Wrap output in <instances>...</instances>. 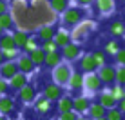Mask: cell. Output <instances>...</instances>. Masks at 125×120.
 <instances>
[{
	"instance_id": "obj_30",
	"label": "cell",
	"mask_w": 125,
	"mask_h": 120,
	"mask_svg": "<svg viewBox=\"0 0 125 120\" xmlns=\"http://www.w3.org/2000/svg\"><path fill=\"white\" fill-rule=\"evenodd\" d=\"M36 48H40V40H38V36L36 35H31L27 38V42H25V46L22 48V53H31V51H34Z\"/></svg>"
},
{
	"instance_id": "obj_23",
	"label": "cell",
	"mask_w": 125,
	"mask_h": 120,
	"mask_svg": "<svg viewBox=\"0 0 125 120\" xmlns=\"http://www.w3.org/2000/svg\"><path fill=\"white\" fill-rule=\"evenodd\" d=\"M105 113H107V108H103V106L100 104V102H91V106H89V109H87V117L94 120V118H100V117H105Z\"/></svg>"
},
{
	"instance_id": "obj_3",
	"label": "cell",
	"mask_w": 125,
	"mask_h": 120,
	"mask_svg": "<svg viewBox=\"0 0 125 120\" xmlns=\"http://www.w3.org/2000/svg\"><path fill=\"white\" fill-rule=\"evenodd\" d=\"M93 29H94V22L83 18L80 24H76L74 27H73V31H71V40L76 42V44H80V42H85V38L91 35Z\"/></svg>"
},
{
	"instance_id": "obj_48",
	"label": "cell",
	"mask_w": 125,
	"mask_h": 120,
	"mask_svg": "<svg viewBox=\"0 0 125 120\" xmlns=\"http://www.w3.org/2000/svg\"><path fill=\"white\" fill-rule=\"evenodd\" d=\"M94 120H107V117H100V118H94Z\"/></svg>"
},
{
	"instance_id": "obj_2",
	"label": "cell",
	"mask_w": 125,
	"mask_h": 120,
	"mask_svg": "<svg viewBox=\"0 0 125 120\" xmlns=\"http://www.w3.org/2000/svg\"><path fill=\"white\" fill-rule=\"evenodd\" d=\"M85 18V11L80 6H69L65 11L62 13V25L63 27H74L76 24H80Z\"/></svg>"
},
{
	"instance_id": "obj_51",
	"label": "cell",
	"mask_w": 125,
	"mask_h": 120,
	"mask_svg": "<svg viewBox=\"0 0 125 120\" xmlns=\"http://www.w3.org/2000/svg\"><path fill=\"white\" fill-rule=\"evenodd\" d=\"M123 98H125V87H123Z\"/></svg>"
},
{
	"instance_id": "obj_19",
	"label": "cell",
	"mask_w": 125,
	"mask_h": 120,
	"mask_svg": "<svg viewBox=\"0 0 125 120\" xmlns=\"http://www.w3.org/2000/svg\"><path fill=\"white\" fill-rule=\"evenodd\" d=\"M54 33H56V27H54V25L44 24V25H38V29H36L34 35L38 36V40H40V42H44V40H51V38L54 36Z\"/></svg>"
},
{
	"instance_id": "obj_15",
	"label": "cell",
	"mask_w": 125,
	"mask_h": 120,
	"mask_svg": "<svg viewBox=\"0 0 125 120\" xmlns=\"http://www.w3.org/2000/svg\"><path fill=\"white\" fill-rule=\"evenodd\" d=\"M7 82H9V91H15V93H16L18 89H22L24 85L29 82V75H25V73L18 71L16 75H13Z\"/></svg>"
},
{
	"instance_id": "obj_11",
	"label": "cell",
	"mask_w": 125,
	"mask_h": 120,
	"mask_svg": "<svg viewBox=\"0 0 125 120\" xmlns=\"http://www.w3.org/2000/svg\"><path fill=\"white\" fill-rule=\"evenodd\" d=\"M91 98H89L87 95H82V93H78V95L73 96V109L76 111L78 115H85L89 109V106H91Z\"/></svg>"
},
{
	"instance_id": "obj_14",
	"label": "cell",
	"mask_w": 125,
	"mask_h": 120,
	"mask_svg": "<svg viewBox=\"0 0 125 120\" xmlns=\"http://www.w3.org/2000/svg\"><path fill=\"white\" fill-rule=\"evenodd\" d=\"M116 0H94V6H96L98 13L102 16H109L116 11Z\"/></svg>"
},
{
	"instance_id": "obj_8",
	"label": "cell",
	"mask_w": 125,
	"mask_h": 120,
	"mask_svg": "<svg viewBox=\"0 0 125 120\" xmlns=\"http://www.w3.org/2000/svg\"><path fill=\"white\" fill-rule=\"evenodd\" d=\"M65 87H67L69 93H74V95L82 93V91H83V73H82L80 69H74Z\"/></svg>"
},
{
	"instance_id": "obj_5",
	"label": "cell",
	"mask_w": 125,
	"mask_h": 120,
	"mask_svg": "<svg viewBox=\"0 0 125 120\" xmlns=\"http://www.w3.org/2000/svg\"><path fill=\"white\" fill-rule=\"evenodd\" d=\"M36 96H38L36 85L31 84V82H27L22 89H18V91H16V98H18V102H22L24 106H31Z\"/></svg>"
},
{
	"instance_id": "obj_29",
	"label": "cell",
	"mask_w": 125,
	"mask_h": 120,
	"mask_svg": "<svg viewBox=\"0 0 125 120\" xmlns=\"http://www.w3.org/2000/svg\"><path fill=\"white\" fill-rule=\"evenodd\" d=\"M29 57H31V60L34 62V66H36V69H38V67H42V66H44V60H45V51L42 49V48H36L34 51H31V53H29Z\"/></svg>"
},
{
	"instance_id": "obj_41",
	"label": "cell",
	"mask_w": 125,
	"mask_h": 120,
	"mask_svg": "<svg viewBox=\"0 0 125 120\" xmlns=\"http://www.w3.org/2000/svg\"><path fill=\"white\" fill-rule=\"evenodd\" d=\"M74 2H76V6H80V7H89V6L94 4V0H74Z\"/></svg>"
},
{
	"instance_id": "obj_12",
	"label": "cell",
	"mask_w": 125,
	"mask_h": 120,
	"mask_svg": "<svg viewBox=\"0 0 125 120\" xmlns=\"http://www.w3.org/2000/svg\"><path fill=\"white\" fill-rule=\"evenodd\" d=\"M16 66H18V71L25 73V75H31V73L36 71V66H34V62L31 60V57H29L27 53H20V57L15 60Z\"/></svg>"
},
{
	"instance_id": "obj_49",
	"label": "cell",
	"mask_w": 125,
	"mask_h": 120,
	"mask_svg": "<svg viewBox=\"0 0 125 120\" xmlns=\"http://www.w3.org/2000/svg\"><path fill=\"white\" fill-rule=\"evenodd\" d=\"M116 2H118V4H125V0H116Z\"/></svg>"
},
{
	"instance_id": "obj_20",
	"label": "cell",
	"mask_w": 125,
	"mask_h": 120,
	"mask_svg": "<svg viewBox=\"0 0 125 120\" xmlns=\"http://www.w3.org/2000/svg\"><path fill=\"white\" fill-rule=\"evenodd\" d=\"M123 48V46H122V42H120V38H113V36H111L109 38V40H105V44H103V51H105V53H107V57H114V55L116 53H118V51L120 49H122Z\"/></svg>"
},
{
	"instance_id": "obj_31",
	"label": "cell",
	"mask_w": 125,
	"mask_h": 120,
	"mask_svg": "<svg viewBox=\"0 0 125 120\" xmlns=\"http://www.w3.org/2000/svg\"><path fill=\"white\" fill-rule=\"evenodd\" d=\"M9 48H16V46H15L11 31H6L4 35H0V49H9Z\"/></svg>"
},
{
	"instance_id": "obj_10",
	"label": "cell",
	"mask_w": 125,
	"mask_h": 120,
	"mask_svg": "<svg viewBox=\"0 0 125 120\" xmlns=\"http://www.w3.org/2000/svg\"><path fill=\"white\" fill-rule=\"evenodd\" d=\"M78 62V69L82 73H91V71H96L98 69V64L94 60L93 53H82V57L76 60Z\"/></svg>"
},
{
	"instance_id": "obj_46",
	"label": "cell",
	"mask_w": 125,
	"mask_h": 120,
	"mask_svg": "<svg viewBox=\"0 0 125 120\" xmlns=\"http://www.w3.org/2000/svg\"><path fill=\"white\" fill-rule=\"evenodd\" d=\"M0 120H9V118H7V115H2V113H0Z\"/></svg>"
},
{
	"instance_id": "obj_26",
	"label": "cell",
	"mask_w": 125,
	"mask_h": 120,
	"mask_svg": "<svg viewBox=\"0 0 125 120\" xmlns=\"http://www.w3.org/2000/svg\"><path fill=\"white\" fill-rule=\"evenodd\" d=\"M98 102H100L103 108H107V109H109V108H114V106L118 104V102H116V98L109 93V89H102V91L98 93Z\"/></svg>"
},
{
	"instance_id": "obj_4",
	"label": "cell",
	"mask_w": 125,
	"mask_h": 120,
	"mask_svg": "<svg viewBox=\"0 0 125 120\" xmlns=\"http://www.w3.org/2000/svg\"><path fill=\"white\" fill-rule=\"evenodd\" d=\"M103 89V82L100 80L96 71L83 73V91H87L89 95H98Z\"/></svg>"
},
{
	"instance_id": "obj_52",
	"label": "cell",
	"mask_w": 125,
	"mask_h": 120,
	"mask_svg": "<svg viewBox=\"0 0 125 120\" xmlns=\"http://www.w3.org/2000/svg\"><path fill=\"white\" fill-rule=\"evenodd\" d=\"M25 2H31V0H25Z\"/></svg>"
},
{
	"instance_id": "obj_16",
	"label": "cell",
	"mask_w": 125,
	"mask_h": 120,
	"mask_svg": "<svg viewBox=\"0 0 125 120\" xmlns=\"http://www.w3.org/2000/svg\"><path fill=\"white\" fill-rule=\"evenodd\" d=\"M15 109H16L15 96H11L9 93L0 96V113L2 115H7V117H9L11 113H15Z\"/></svg>"
},
{
	"instance_id": "obj_9",
	"label": "cell",
	"mask_w": 125,
	"mask_h": 120,
	"mask_svg": "<svg viewBox=\"0 0 125 120\" xmlns=\"http://www.w3.org/2000/svg\"><path fill=\"white\" fill-rule=\"evenodd\" d=\"M33 109H34V113L36 115H40V117H47V115L51 113V109H53V102L49 100V98H45L44 95H38L36 98H34V102H33Z\"/></svg>"
},
{
	"instance_id": "obj_34",
	"label": "cell",
	"mask_w": 125,
	"mask_h": 120,
	"mask_svg": "<svg viewBox=\"0 0 125 120\" xmlns=\"http://www.w3.org/2000/svg\"><path fill=\"white\" fill-rule=\"evenodd\" d=\"M109 93L116 98V102H120L123 98V85H120V84H116V82L111 84L109 85Z\"/></svg>"
},
{
	"instance_id": "obj_18",
	"label": "cell",
	"mask_w": 125,
	"mask_h": 120,
	"mask_svg": "<svg viewBox=\"0 0 125 120\" xmlns=\"http://www.w3.org/2000/svg\"><path fill=\"white\" fill-rule=\"evenodd\" d=\"M107 31L113 38H122L125 36V20H113L109 25H107Z\"/></svg>"
},
{
	"instance_id": "obj_53",
	"label": "cell",
	"mask_w": 125,
	"mask_h": 120,
	"mask_svg": "<svg viewBox=\"0 0 125 120\" xmlns=\"http://www.w3.org/2000/svg\"><path fill=\"white\" fill-rule=\"evenodd\" d=\"M123 48H125V44H123Z\"/></svg>"
},
{
	"instance_id": "obj_38",
	"label": "cell",
	"mask_w": 125,
	"mask_h": 120,
	"mask_svg": "<svg viewBox=\"0 0 125 120\" xmlns=\"http://www.w3.org/2000/svg\"><path fill=\"white\" fill-rule=\"evenodd\" d=\"M76 117H78V113H76L74 109H71V111L58 113V118H56V120H76Z\"/></svg>"
},
{
	"instance_id": "obj_32",
	"label": "cell",
	"mask_w": 125,
	"mask_h": 120,
	"mask_svg": "<svg viewBox=\"0 0 125 120\" xmlns=\"http://www.w3.org/2000/svg\"><path fill=\"white\" fill-rule=\"evenodd\" d=\"M105 117H107V120H125V113H122V109L118 106H114V108L107 109Z\"/></svg>"
},
{
	"instance_id": "obj_28",
	"label": "cell",
	"mask_w": 125,
	"mask_h": 120,
	"mask_svg": "<svg viewBox=\"0 0 125 120\" xmlns=\"http://www.w3.org/2000/svg\"><path fill=\"white\" fill-rule=\"evenodd\" d=\"M69 6H71V0H49L51 11H53V13H58V15H62V13L65 11Z\"/></svg>"
},
{
	"instance_id": "obj_50",
	"label": "cell",
	"mask_w": 125,
	"mask_h": 120,
	"mask_svg": "<svg viewBox=\"0 0 125 120\" xmlns=\"http://www.w3.org/2000/svg\"><path fill=\"white\" fill-rule=\"evenodd\" d=\"M122 16H123V20H125V9H123V13H122Z\"/></svg>"
},
{
	"instance_id": "obj_35",
	"label": "cell",
	"mask_w": 125,
	"mask_h": 120,
	"mask_svg": "<svg viewBox=\"0 0 125 120\" xmlns=\"http://www.w3.org/2000/svg\"><path fill=\"white\" fill-rule=\"evenodd\" d=\"M2 53H4V58H6V60H16L20 57V53H22V49L9 48V49H2Z\"/></svg>"
},
{
	"instance_id": "obj_39",
	"label": "cell",
	"mask_w": 125,
	"mask_h": 120,
	"mask_svg": "<svg viewBox=\"0 0 125 120\" xmlns=\"http://www.w3.org/2000/svg\"><path fill=\"white\" fill-rule=\"evenodd\" d=\"M113 58H114V64H116V66H125V48H122Z\"/></svg>"
},
{
	"instance_id": "obj_13",
	"label": "cell",
	"mask_w": 125,
	"mask_h": 120,
	"mask_svg": "<svg viewBox=\"0 0 125 120\" xmlns=\"http://www.w3.org/2000/svg\"><path fill=\"white\" fill-rule=\"evenodd\" d=\"M65 93V89L62 87V85H58V84H54V82H49V84H45L44 85V96L45 98H49L51 102H56L60 96Z\"/></svg>"
},
{
	"instance_id": "obj_27",
	"label": "cell",
	"mask_w": 125,
	"mask_h": 120,
	"mask_svg": "<svg viewBox=\"0 0 125 120\" xmlns=\"http://www.w3.org/2000/svg\"><path fill=\"white\" fill-rule=\"evenodd\" d=\"M0 25L4 27V31H13L15 29V16L11 11H6L0 15Z\"/></svg>"
},
{
	"instance_id": "obj_7",
	"label": "cell",
	"mask_w": 125,
	"mask_h": 120,
	"mask_svg": "<svg viewBox=\"0 0 125 120\" xmlns=\"http://www.w3.org/2000/svg\"><path fill=\"white\" fill-rule=\"evenodd\" d=\"M60 53H62L63 60H67V62H76V60L82 57V48H80V44H76V42L71 40L69 44L60 48Z\"/></svg>"
},
{
	"instance_id": "obj_43",
	"label": "cell",
	"mask_w": 125,
	"mask_h": 120,
	"mask_svg": "<svg viewBox=\"0 0 125 120\" xmlns=\"http://www.w3.org/2000/svg\"><path fill=\"white\" fill-rule=\"evenodd\" d=\"M116 106H118V108L122 109V113H125V98H122V100H120V102H118Z\"/></svg>"
},
{
	"instance_id": "obj_1",
	"label": "cell",
	"mask_w": 125,
	"mask_h": 120,
	"mask_svg": "<svg viewBox=\"0 0 125 120\" xmlns=\"http://www.w3.org/2000/svg\"><path fill=\"white\" fill-rule=\"evenodd\" d=\"M73 71H74V69H73L71 62L62 60L56 67H53V69H51V80H53L54 84L65 87L67 82H69V78H71V75H73Z\"/></svg>"
},
{
	"instance_id": "obj_17",
	"label": "cell",
	"mask_w": 125,
	"mask_h": 120,
	"mask_svg": "<svg viewBox=\"0 0 125 120\" xmlns=\"http://www.w3.org/2000/svg\"><path fill=\"white\" fill-rule=\"evenodd\" d=\"M16 73H18V66H16L15 60H4V62L0 64V76H2V78L9 80Z\"/></svg>"
},
{
	"instance_id": "obj_44",
	"label": "cell",
	"mask_w": 125,
	"mask_h": 120,
	"mask_svg": "<svg viewBox=\"0 0 125 120\" xmlns=\"http://www.w3.org/2000/svg\"><path fill=\"white\" fill-rule=\"evenodd\" d=\"M76 120H91L87 117V115H78V117H76Z\"/></svg>"
},
{
	"instance_id": "obj_45",
	"label": "cell",
	"mask_w": 125,
	"mask_h": 120,
	"mask_svg": "<svg viewBox=\"0 0 125 120\" xmlns=\"http://www.w3.org/2000/svg\"><path fill=\"white\" fill-rule=\"evenodd\" d=\"M4 60H6V58H4V53H2V49H0V64H2Z\"/></svg>"
},
{
	"instance_id": "obj_21",
	"label": "cell",
	"mask_w": 125,
	"mask_h": 120,
	"mask_svg": "<svg viewBox=\"0 0 125 120\" xmlns=\"http://www.w3.org/2000/svg\"><path fill=\"white\" fill-rule=\"evenodd\" d=\"M63 60V57H62V53H60V49H56V51H51V53H45V60H44V66L47 67V69H53V67H56L60 62Z\"/></svg>"
},
{
	"instance_id": "obj_40",
	"label": "cell",
	"mask_w": 125,
	"mask_h": 120,
	"mask_svg": "<svg viewBox=\"0 0 125 120\" xmlns=\"http://www.w3.org/2000/svg\"><path fill=\"white\" fill-rule=\"evenodd\" d=\"M9 93V82H7L6 78H2L0 76V96L2 95H7Z\"/></svg>"
},
{
	"instance_id": "obj_36",
	"label": "cell",
	"mask_w": 125,
	"mask_h": 120,
	"mask_svg": "<svg viewBox=\"0 0 125 120\" xmlns=\"http://www.w3.org/2000/svg\"><path fill=\"white\" fill-rule=\"evenodd\" d=\"M40 48L45 51V53H51V51H56V49H60L58 46H56V42L51 38V40H44V42H40Z\"/></svg>"
},
{
	"instance_id": "obj_37",
	"label": "cell",
	"mask_w": 125,
	"mask_h": 120,
	"mask_svg": "<svg viewBox=\"0 0 125 120\" xmlns=\"http://www.w3.org/2000/svg\"><path fill=\"white\" fill-rule=\"evenodd\" d=\"M116 84L125 87V66H116Z\"/></svg>"
},
{
	"instance_id": "obj_24",
	"label": "cell",
	"mask_w": 125,
	"mask_h": 120,
	"mask_svg": "<svg viewBox=\"0 0 125 120\" xmlns=\"http://www.w3.org/2000/svg\"><path fill=\"white\" fill-rule=\"evenodd\" d=\"M54 108H56L58 113H63V111H71V109H73V96H71V95H67V93H63V95L60 96L56 102H54Z\"/></svg>"
},
{
	"instance_id": "obj_22",
	"label": "cell",
	"mask_w": 125,
	"mask_h": 120,
	"mask_svg": "<svg viewBox=\"0 0 125 120\" xmlns=\"http://www.w3.org/2000/svg\"><path fill=\"white\" fill-rule=\"evenodd\" d=\"M53 40L56 42V46L58 48H62V46H65L71 42V31H69L67 27H58L56 29V33H54V36H53Z\"/></svg>"
},
{
	"instance_id": "obj_25",
	"label": "cell",
	"mask_w": 125,
	"mask_h": 120,
	"mask_svg": "<svg viewBox=\"0 0 125 120\" xmlns=\"http://www.w3.org/2000/svg\"><path fill=\"white\" fill-rule=\"evenodd\" d=\"M11 35H13V40H15V46L18 49H22L25 46V42H27V38L31 36L29 31H25V29H16V27L11 31Z\"/></svg>"
},
{
	"instance_id": "obj_6",
	"label": "cell",
	"mask_w": 125,
	"mask_h": 120,
	"mask_svg": "<svg viewBox=\"0 0 125 120\" xmlns=\"http://www.w3.org/2000/svg\"><path fill=\"white\" fill-rule=\"evenodd\" d=\"M96 73L100 76V80L103 82V85H107V87L116 82V66L114 64H111V62L103 64V66H100L96 69Z\"/></svg>"
},
{
	"instance_id": "obj_42",
	"label": "cell",
	"mask_w": 125,
	"mask_h": 120,
	"mask_svg": "<svg viewBox=\"0 0 125 120\" xmlns=\"http://www.w3.org/2000/svg\"><path fill=\"white\" fill-rule=\"evenodd\" d=\"M6 11H9V2L7 0H0V15Z\"/></svg>"
},
{
	"instance_id": "obj_33",
	"label": "cell",
	"mask_w": 125,
	"mask_h": 120,
	"mask_svg": "<svg viewBox=\"0 0 125 120\" xmlns=\"http://www.w3.org/2000/svg\"><path fill=\"white\" fill-rule=\"evenodd\" d=\"M93 57H94V60H96L98 67L109 62V57H107V53H105L103 49H94V51H93Z\"/></svg>"
},
{
	"instance_id": "obj_47",
	"label": "cell",
	"mask_w": 125,
	"mask_h": 120,
	"mask_svg": "<svg viewBox=\"0 0 125 120\" xmlns=\"http://www.w3.org/2000/svg\"><path fill=\"white\" fill-rule=\"evenodd\" d=\"M4 33H6V31H4V27L0 25V35H4Z\"/></svg>"
}]
</instances>
